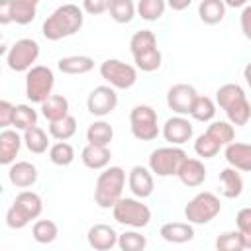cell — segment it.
<instances>
[{
  "label": "cell",
  "mask_w": 251,
  "mask_h": 251,
  "mask_svg": "<svg viewBox=\"0 0 251 251\" xmlns=\"http://www.w3.org/2000/svg\"><path fill=\"white\" fill-rule=\"evenodd\" d=\"M82 24H84L82 8H78L76 4H63L47 16V20L41 25V33L47 41H59L63 37H71L76 31H80Z\"/></svg>",
  "instance_id": "cell-1"
},
{
  "label": "cell",
  "mask_w": 251,
  "mask_h": 251,
  "mask_svg": "<svg viewBox=\"0 0 251 251\" xmlns=\"http://www.w3.org/2000/svg\"><path fill=\"white\" fill-rule=\"evenodd\" d=\"M216 104L226 112L233 126H245L251 120V104L237 82H226L216 90Z\"/></svg>",
  "instance_id": "cell-2"
},
{
  "label": "cell",
  "mask_w": 251,
  "mask_h": 251,
  "mask_svg": "<svg viewBox=\"0 0 251 251\" xmlns=\"http://www.w3.org/2000/svg\"><path fill=\"white\" fill-rule=\"evenodd\" d=\"M124 186H126V171L122 167L102 169L94 186V202L104 210L114 208V204L122 198Z\"/></svg>",
  "instance_id": "cell-3"
},
{
  "label": "cell",
  "mask_w": 251,
  "mask_h": 251,
  "mask_svg": "<svg viewBox=\"0 0 251 251\" xmlns=\"http://www.w3.org/2000/svg\"><path fill=\"white\" fill-rule=\"evenodd\" d=\"M41 212H43L41 196L33 190H22L14 198V204L6 212V224L12 229H22L31 220H37L41 216Z\"/></svg>",
  "instance_id": "cell-4"
},
{
  "label": "cell",
  "mask_w": 251,
  "mask_h": 251,
  "mask_svg": "<svg viewBox=\"0 0 251 251\" xmlns=\"http://www.w3.org/2000/svg\"><path fill=\"white\" fill-rule=\"evenodd\" d=\"M220 212H222V200L214 192H208V190L198 192L184 206V218L192 226L210 224Z\"/></svg>",
  "instance_id": "cell-5"
},
{
  "label": "cell",
  "mask_w": 251,
  "mask_h": 251,
  "mask_svg": "<svg viewBox=\"0 0 251 251\" xmlns=\"http://www.w3.org/2000/svg\"><path fill=\"white\" fill-rule=\"evenodd\" d=\"M112 216L118 224L126 226V227H145L151 222V210L147 204L141 202V198H120L114 208H112Z\"/></svg>",
  "instance_id": "cell-6"
},
{
  "label": "cell",
  "mask_w": 251,
  "mask_h": 251,
  "mask_svg": "<svg viewBox=\"0 0 251 251\" xmlns=\"http://www.w3.org/2000/svg\"><path fill=\"white\" fill-rule=\"evenodd\" d=\"M55 75L45 65H33L25 73V96L33 104H41L53 94Z\"/></svg>",
  "instance_id": "cell-7"
},
{
  "label": "cell",
  "mask_w": 251,
  "mask_h": 251,
  "mask_svg": "<svg viewBox=\"0 0 251 251\" xmlns=\"http://www.w3.org/2000/svg\"><path fill=\"white\" fill-rule=\"evenodd\" d=\"M129 127L135 139L139 141H153L161 133L157 112L147 104H137L129 112Z\"/></svg>",
  "instance_id": "cell-8"
},
{
  "label": "cell",
  "mask_w": 251,
  "mask_h": 251,
  "mask_svg": "<svg viewBox=\"0 0 251 251\" xmlns=\"http://www.w3.org/2000/svg\"><path fill=\"white\" fill-rule=\"evenodd\" d=\"M188 155L184 153V149L180 145H169V147H159L155 151H151L149 155V169L157 175V176H176L178 167L182 165V161Z\"/></svg>",
  "instance_id": "cell-9"
},
{
  "label": "cell",
  "mask_w": 251,
  "mask_h": 251,
  "mask_svg": "<svg viewBox=\"0 0 251 251\" xmlns=\"http://www.w3.org/2000/svg\"><path fill=\"white\" fill-rule=\"evenodd\" d=\"M39 57V43L31 37L18 39L6 53V65L14 73H27Z\"/></svg>",
  "instance_id": "cell-10"
},
{
  "label": "cell",
  "mask_w": 251,
  "mask_h": 251,
  "mask_svg": "<svg viewBox=\"0 0 251 251\" xmlns=\"http://www.w3.org/2000/svg\"><path fill=\"white\" fill-rule=\"evenodd\" d=\"M100 76L116 90H127L137 82V67L120 59H106L100 65Z\"/></svg>",
  "instance_id": "cell-11"
},
{
  "label": "cell",
  "mask_w": 251,
  "mask_h": 251,
  "mask_svg": "<svg viewBox=\"0 0 251 251\" xmlns=\"http://www.w3.org/2000/svg\"><path fill=\"white\" fill-rule=\"evenodd\" d=\"M118 106V94L116 88L110 84H100L96 88H92V92L86 98V108L92 116L104 118L108 114H112Z\"/></svg>",
  "instance_id": "cell-12"
},
{
  "label": "cell",
  "mask_w": 251,
  "mask_h": 251,
  "mask_svg": "<svg viewBox=\"0 0 251 251\" xmlns=\"http://www.w3.org/2000/svg\"><path fill=\"white\" fill-rule=\"evenodd\" d=\"M198 98V92L192 84H186V82H178V84H173L167 92V106L178 114V116H190V110L194 106Z\"/></svg>",
  "instance_id": "cell-13"
},
{
  "label": "cell",
  "mask_w": 251,
  "mask_h": 251,
  "mask_svg": "<svg viewBox=\"0 0 251 251\" xmlns=\"http://www.w3.org/2000/svg\"><path fill=\"white\" fill-rule=\"evenodd\" d=\"M163 137L165 141H169L171 145H184L186 141L192 139L194 135V127H192V122L186 118V116H173L165 122L163 126Z\"/></svg>",
  "instance_id": "cell-14"
},
{
  "label": "cell",
  "mask_w": 251,
  "mask_h": 251,
  "mask_svg": "<svg viewBox=\"0 0 251 251\" xmlns=\"http://www.w3.org/2000/svg\"><path fill=\"white\" fill-rule=\"evenodd\" d=\"M127 186L131 190L133 196L137 198H147L153 194V188H155V180H153V171L149 167H143V165H135L131 167L129 175H127Z\"/></svg>",
  "instance_id": "cell-15"
},
{
  "label": "cell",
  "mask_w": 251,
  "mask_h": 251,
  "mask_svg": "<svg viewBox=\"0 0 251 251\" xmlns=\"http://www.w3.org/2000/svg\"><path fill=\"white\" fill-rule=\"evenodd\" d=\"M206 175H208V171H206L204 163L200 159H192V157H186L182 161V165L178 167V173H176L178 180L188 188L200 186L206 180Z\"/></svg>",
  "instance_id": "cell-16"
},
{
  "label": "cell",
  "mask_w": 251,
  "mask_h": 251,
  "mask_svg": "<svg viewBox=\"0 0 251 251\" xmlns=\"http://www.w3.org/2000/svg\"><path fill=\"white\" fill-rule=\"evenodd\" d=\"M88 245L96 251H108L118 245V233L108 224H94L86 233Z\"/></svg>",
  "instance_id": "cell-17"
},
{
  "label": "cell",
  "mask_w": 251,
  "mask_h": 251,
  "mask_svg": "<svg viewBox=\"0 0 251 251\" xmlns=\"http://www.w3.org/2000/svg\"><path fill=\"white\" fill-rule=\"evenodd\" d=\"M8 178L16 188H29L37 182V167L29 161H14L8 169Z\"/></svg>",
  "instance_id": "cell-18"
},
{
  "label": "cell",
  "mask_w": 251,
  "mask_h": 251,
  "mask_svg": "<svg viewBox=\"0 0 251 251\" xmlns=\"http://www.w3.org/2000/svg\"><path fill=\"white\" fill-rule=\"evenodd\" d=\"M112 151L108 145H96V143H86L84 149L80 151V161L84 167L92 171H102L110 165Z\"/></svg>",
  "instance_id": "cell-19"
},
{
  "label": "cell",
  "mask_w": 251,
  "mask_h": 251,
  "mask_svg": "<svg viewBox=\"0 0 251 251\" xmlns=\"http://www.w3.org/2000/svg\"><path fill=\"white\" fill-rule=\"evenodd\" d=\"M224 157L229 167H235L237 171L251 173V143L231 141L229 145H226Z\"/></svg>",
  "instance_id": "cell-20"
},
{
  "label": "cell",
  "mask_w": 251,
  "mask_h": 251,
  "mask_svg": "<svg viewBox=\"0 0 251 251\" xmlns=\"http://www.w3.org/2000/svg\"><path fill=\"white\" fill-rule=\"evenodd\" d=\"M159 235L169 243H186L194 239V227L190 222H167L161 226Z\"/></svg>",
  "instance_id": "cell-21"
},
{
  "label": "cell",
  "mask_w": 251,
  "mask_h": 251,
  "mask_svg": "<svg viewBox=\"0 0 251 251\" xmlns=\"http://www.w3.org/2000/svg\"><path fill=\"white\" fill-rule=\"evenodd\" d=\"M24 143V137L16 129H4L0 133V163L12 165L16 161V155L20 153V147Z\"/></svg>",
  "instance_id": "cell-22"
},
{
  "label": "cell",
  "mask_w": 251,
  "mask_h": 251,
  "mask_svg": "<svg viewBox=\"0 0 251 251\" xmlns=\"http://www.w3.org/2000/svg\"><path fill=\"white\" fill-rule=\"evenodd\" d=\"M57 69L63 75H86L94 69V59L88 55H69L57 61Z\"/></svg>",
  "instance_id": "cell-23"
},
{
  "label": "cell",
  "mask_w": 251,
  "mask_h": 251,
  "mask_svg": "<svg viewBox=\"0 0 251 251\" xmlns=\"http://www.w3.org/2000/svg\"><path fill=\"white\" fill-rule=\"evenodd\" d=\"M220 182H222V194L229 200L239 198L243 192V178L235 167H226L220 171Z\"/></svg>",
  "instance_id": "cell-24"
},
{
  "label": "cell",
  "mask_w": 251,
  "mask_h": 251,
  "mask_svg": "<svg viewBox=\"0 0 251 251\" xmlns=\"http://www.w3.org/2000/svg\"><path fill=\"white\" fill-rule=\"evenodd\" d=\"M39 106H41V116L47 122H55V120L69 116V100L63 94H51Z\"/></svg>",
  "instance_id": "cell-25"
},
{
  "label": "cell",
  "mask_w": 251,
  "mask_h": 251,
  "mask_svg": "<svg viewBox=\"0 0 251 251\" xmlns=\"http://www.w3.org/2000/svg\"><path fill=\"white\" fill-rule=\"evenodd\" d=\"M226 8L224 0H202L198 4V18L208 25H216L226 18Z\"/></svg>",
  "instance_id": "cell-26"
},
{
  "label": "cell",
  "mask_w": 251,
  "mask_h": 251,
  "mask_svg": "<svg viewBox=\"0 0 251 251\" xmlns=\"http://www.w3.org/2000/svg\"><path fill=\"white\" fill-rule=\"evenodd\" d=\"M108 12L116 24H129L137 14V4L133 0H110Z\"/></svg>",
  "instance_id": "cell-27"
},
{
  "label": "cell",
  "mask_w": 251,
  "mask_h": 251,
  "mask_svg": "<svg viewBox=\"0 0 251 251\" xmlns=\"http://www.w3.org/2000/svg\"><path fill=\"white\" fill-rule=\"evenodd\" d=\"M114 139V127L104 122V120H96L88 126L86 129V141L88 143H96V145H110V141Z\"/></svg>",
  "instance_id": "cell-28"
},
{
  "label": "cell",
  "mask_w": 251,
  "mask_h": 251,
  "mask_svg": "<svg viewBox=\"0 0 251 251\" xmlns=\"http://www.w3.org/2000/svg\"><path fill=\"white\" fill-rule=\"evenodd\" d=\"M24 145L27 147L29 153H35V155H41L49 149V139H47V133L39 127V126H33L29 129L24 131Z\"/></svg>",
  "instance_id": "cell-29"
},
{
  "label": "cell",
  "mask_w": 251,
  "mask_h": 251,
  "mask_svg": "<svg viewBox=\"0 0 251 251\" xmlns=\"http://www.w3.org/2000/svg\"><path fill=\"white\" fill-rule=\"evenodd\" d=\"M14 10V22L20 25H27L37 16V4L39 0H10Z\"/></svg>",
  "instance_id": "cell-30"
},
{
  "label": "cell",
  "mask_w": 251,
  "mask_h": 251,
  "mask_svg": "<svg viewBox=\"0 0 251 251\" xmlns=\"http://www.w3.org/2000/svg\"><path fill=\"white\" fill-rule=\"evenodd\" d=\"M76 133V120L75 116H65L61 120L49 122V135L55 137L57 141H67Z\"/></svg>",
  "instance_id": "cell-31"
},
{
  "label": "cell",
  "mask_w": 251,
  "mask_h": 251,
  "mask_svg": "<svg viewBox=\"0 0 251 251\" xmlns=\"http://www.w3.org/2000/svg\"><path fill=\"white\" fill-rule=\"evenodd\" d=\"M206 133L214 139V141H218L222 147H226V145H229L233 139H235V127H233V124L227 120V122H212L210 126H208V129H206Z\"/></svg>",
  "instance_id": "cell-32"
},
{
  "label": "cell",
  "mask_w": 251,
  "mask_h": 251,
  "mask_svg": "<svg viewBox=\"0 0 251 251\" xmlns=\"http://www.w3.org/2000/svg\"><path fill=\"white\" fill-rule=\"evenodd\" d=\"M165 10H167V0H139L137 2V14L145 22L161 20Z\"/></svg>",
  "instance_id": "cell-33"
},
{
  "label": "cell",
  "mask_w": 251,
  "mask_h": 251,
  "mask_svg": "<svg viewBox=\"0 0 251 251\" xmlns=\"http://www.w3.org/2000/svg\"><path fill=\"white\" fill-rule=\"evenodd\" d=\"M133 63H135V67H137L139 71H143V73H153V71H157V69L161 67L163 55H161L159 47H153V49H147V51H143V53L133 55Z\"/></svg>",
  "instance_id": "cell-34"
},
{
  "label": "cell",
  "mask_w": 251,
  "mask_h": 251,
  "mask_svg": "<svg viewBox=\"0 0 251 251\" xmlns=\"http://www.w3.org/2000/svg\"><path fill=\"white\" fill-rule=\"evenodd\" d=\"M49 161L57 167H69L75 161V149L67 141H57L49 147Z\"/></svg>",
  "instance_id": "cell-35"
},
{
  "label": "cell",
  "mask_w": 251,
  "mask_h": 251,
  "mask_svg": "<svg viewBox=\"0 0 251 251\" xmlns=\"http://www.w3.org/2000/svg\"><path fill=\"white\" fill-rule=\"evenodd\" d=\"M31 235L37 243H53L59 235V227L53 220H37L31 227Z\"/></svg>",
  "instance_id": "cell-36"
},
{
  "label": "cell",
  "mask_w": 251,
  "mask_h": 251,
  "mask_svg": "<svg viewBox=\"0 0 251 251\" xmlns=\"http://www.w3.org/2000/svg\"><path fill=\"white\" fill-rule=\"evenodd\" d=\"M190 116L196 120V122H212L214 116H216V102L210 98V96H200L196 98L192 110H190Z\"/></svg>",
  "instance_id": "cell-37"
},
{
  "label": "cell",
  "mask_w": 251,
  "mask_h": 251,
  "mask_svg": "<svg viewBox=\"0 0 251 251\" xmlns=\"http://www.w3.org/2000/svg\"><path fill=\"white\" fill-rule=\"evenodd\" d=\"M12 126L16 129H22V131L37 126V112L29 104H18L16 110H14V122H12Z\"/></svg>",
  "instance_id": "cell-38"
},
{
  "label": "cell",
  "mask_w": 251,
  "mask_h": 251,
  "mask_svg": "<svg viewBox=\"0 0 251 251\" xmlns=\"http://www.w3.org/2000/svg\"><path fill=\"white\" fill-rule=\"evenodd\" d=\"M153 47H157V35L151 29H139L129 39V51H131V55L143 53V51L153 49Z\"/></svg>",
  "instance_id": "cell-39"
},
{
  "label": "cell",
  "mask_w": 251,
  "mask_h": 251,
  "mask_svg": "<svg viewBox=\"0 0 251 251\" xmlns=\"http://www.w3.org/2000/svg\"><path fill=\"white\" fill-rule=\"evenodd\" d=\"M118 247L122 251H143L147 247V237L135 231V227H131L129 231L118 235Z\"/></svg>",
  "instance_id": "cell-40"
},
{
  "label": "cell",
  "mask_w": 251,
  "mask_h": 251,
  "mask_svg": "<svg viewBox=\"0 0 251 251\" xmlns=\"http://www.w3.org/2000/svg\"><path fill=\"white\" fill-rule=\"evenodd\" d=\"M220 149H222V145H220L218 141H214L206 131L200 133V135L196 137V141H194V151H196V155L202 157V159H214V157L220 153Z\"/></svg>",
  "instance_id": "cell-41"
},
{
  "label": "cell",
  "mask_w": 251,
  "mask_h": 251,
  "mask_svg": "<svg viewBox=\"0 0 251 251\" xmlns=\"http://www.w3.org/2000/svg\"><path fill=\"white\" fill-rule=\"evenodd\" d=\"M216 249H218V251H243L245 245H243L241 233H239L237 229L220 233V235L216 237Z\"/></svg>",
  "instance_id": "cell-42"
},
{
  "label": "cell",
  "mask_w": 251,
  "mask_h": 251,
  "mask_svg": "<svg viewBox=\"0 0 251 251\" xmlns=\"http://www.w3.org/2000/svg\"><path fill=\"white\" fill-rule=\"evenodd\" d=\"M235 226H237V231L241 233L245 249H251V208L249 206H245V208H241L237 212Z\"/></svg>",
  "instance_id": "cell-43"
},
{
  "label": "cell",
  "mask_w": 251,
  "mask_h": 251,
  "mask_svg": "<svg viewBox=\"0 0 251 251\" xmlns=\"http://www.w3.org/2000/svg\"><path fill=\"white\" fill-rule=\"evenodd\" d=\"M108 8H110V0H82V10L90 16H100L108 12Z\"/></svg>",
  "instance_id": "cell-44"
},
{
  "label": "cell",
  "mask_w": 251,
  "mask_h": 251,
  "mask_svg": "<svg viewBox=\"0 0 251 251\" xmlns=\"http://www.w3.org/2000/svg\"><path fill=\"white\" fill-rule=\"evenodd\" d=\"M14 110L16 106H12L8 100H0V126L8 127L14 122Z\"/></svg>",
  "instance_id": "cell-45"
},
{
  "label": "cell",
  "mask_w": 251,
  "mask_h": 251,
  "mask_svg": "<svg viewBox=\"0 0 251 251\" xmlns=\"http://www.w3.org/2000/svg\"><path fill=\"white\" fill-rule=\"evenodd\" d=\"M239 25H241L243 35H245V37L251 41V4L243 6L241 16H239Z\"/></svg>",
  "instance_id": "cell-46"
},
{
  "label": "cell",
  "mask_w": 251,
  "mask_h": 251,
  "mask_svg": "<svg viewBox=\"0 0 251 251\" xmlns=\"http://www.w3.org/2000/svg\"><path fill=\"white\" fill-rule=\"evenodd\" d=\"M14 22V10H12V2L10 0H0V24L6 25Z\"/></svg>",
  "instance_id": "cell-47"
},
{
  "label": "cell",
  "mask_w": 251,
  "mask_h": 251,
  "mask_svg": "<svg viewBox=\"0 0 251 251\" xmlns=\"http://www.w3.org/2000/svg\"><path fill=\"white\" fill-rule=\"evenodd\" d=\"M192 4V0H167V6L175 12H182Z\"/></svg>",
  "instance_id": "cell-48"
},
{
  "label": "cell",
  "mask_w": 251,
  "mask_h": 251,
  "mask_svg": "<svg viewBox=\"0 0 251 251\" xmlns=\"http://www.w3.org/2000/svg\"><path fill=\"white\" fill-rule=\"evenodd\" d=\"M247 2L249 0H224V4L227 8H243V6H247Z\"/></svg>",
  "instance_id": "cell-49"
},
{
  "label": "cell",
  "mask_w": 251,
  "mask_h": 251,
  "mask_svg": "<svg viewBox=\"0 0 251 251\" xmlns=\"http://www.w3.org/2000/svg\"><path fill=\"white\" fill-rule=\"evenodd\" d=\"M243 78H245V82H247V86H249V90H251V61L245 65V69H243Z\"/></svg>",
  "instance_id": "cell-50"
}]
</instances>
